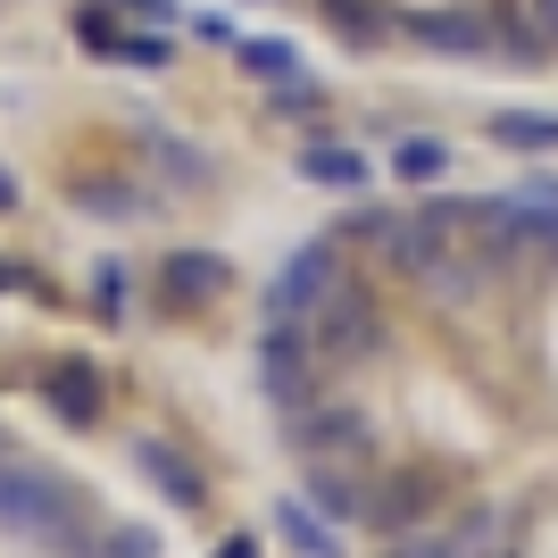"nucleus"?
I'll list each match as a JSON object with an SVG mask.
<instances>
[{
	"label": "nucleus",
	"mask_w": 558,
	"mask_h": 558,
	"mask_svg": "<svg viewBox=\"0 0 558 558\" xmlns=\"http://www.w3.org/2000/svg\"><path fill=\"white\" fill-rule=\"evenodd\" d=\"M0 525L25 542H43L59 558H84V517H75V492L59 475H34V466H0Z\"/></svg>",
	"instance_id": "f257e3e1"
},
{
	"label": "nucleus",
	"mask_w": 558,
	"mask_h": 558,
	"mask_svg": "<svg viewBox=\"0 0 558 558\" xmlns=\"http://www.w3.org/2000/svg\"><path fill=\"white\" fill-rule=\"evenodd\" d=\"M308 350L326 359V367H359V359H375L384 350V308L359 292V283H333L326 301L308 308Z\"/></svg>",
	"instance_id": "f03ea898"
},
{
	"label": "nucleus",
	"mask_w": 558,
	"mask_h": 558,
	"mask_svg": "<svg viewBox=\"0 0 558 558\" xmlns=\"http://www.w3.org/2000/svg\"><path fill=\"white\" fill-rule=\"evenodd\" d=\"M258 375H267V400L301 417L308 400H317V375H326V359L308 350L301 326H267V333H258Z\"/></svg>",
	"instance_id": "7ed1b4c3"
},
{
	"label": "nucleus",
	"mask_w": 558,
	"mask_h": 558,
	"mask_svg": "<svg viewBox=\"0 0 558 558\" xmlns=\"http://www.w3.org/2000/svg\"><path fill=\"white\" fill-rule=\"evenodd\" d=\"M333 283H342V258H333V242H308V251L283 258V276L267 283V326H308V308L326 301Z\"/></svg>",
	"instance_id": "20e7f679"
},
{
	"label": "nucleus",
	"mask_w": 558,
	"mask_h": 558,
	"mask_svg": "<svg viewBox=\"0 0 558 558\" xmlns=\"http://www.w3.org/2000/svg\"><path fill=\"white\" fill-rule=\"evenodd\" d=\"M159 292H167L175 308H217V301L233 292V267H226L217 251H192V242H175V251L159 258Z\"/></svg>",
	"instance_id": "39448f33"
},
{
	"label": "nucleus",
	"mask_w": 558,
	"mask_h": 558,
	"mask_svg": "<svg viewBox=\"0 0 558 558\" xmlns=\"http://www.w3.org/2000/svg\"><path fill=\"white\" fill-rule=\"evenodd\" d=\"M434 475L425 466H400V475H384V484L367 492V525H384V534H417L425 525V509H434Z\"/></svg>",
	"instance_id": "423d86ee"
},
{
	"label": "nucleus",
	"mask_w": 558,
	"mask_h": 558,
	"mask_svg": "<svg viewBox=\"0 0 558 558\" xmlns=\"http://www.w3.org/2000/svg\"><path fill=\"white\" fill-rule=\"evenodd\" d=\"M134 466H142V484L159 492L175 517H184V509H209V475H201L184 450H167V442H134Z\"/></svg>",
	"instance_id": "0eeeda50"
},
{
	"label": "nucleus",
	"mask_w": 558,
	"mask_h": 558,
	"mask_svg": "<svg viewBox=\"0 0 558 558\" xmlns=\"http://www.w3.org/2000/svg\"><path fill=\"white\" fill-rule=\"evenodd\" d=\"M400 34H417V50H434V59H475V50H492V25L466 17V9H417V17H400Z\"/></svg>",
	"instance_id": "6e6552de"
},
{
	"label": "nucleus",
	"mask_w": 558,
	"mask_h": 558,
	"mask_svg": "<svg viewBox=\"0 0 558 558\" xmlns=\"http://www.w3.org/2000/svg\"><path fill=\"white\" fill-rule=\"evenodd\" d=\"M301 450H308V459H359V450H367V417H359V409L308 400V409H301Z\"/></svg>",
	"instance_id": "1a4fd4ad"
},
{
	"label": "nucleus",
	"mask_w": 558,
	"mask_h": 558,
	"mask_svg": "<svg viewBox=\"0 0 558 558\" xmlns=\"http://www.w3.org/2000/svg\"><path fill=\"white\" fill-rule=\"evenodd\" d=\"M43 409L68 425H100V375L84 367V359H68V367L43 375Z\"/></svg>",
	"instance_id": "9d476101"
},
{
	"label": "nucleus",
	"mask_w": 558,
	"mask_h": 558,
	"mask_svg": "<svg viewBox=\"0 0 558 558\" xmlns=\"http://www.w3.org/2000/svg\"><path fill=\"white\" fill-rule=\"evenodd\" d=\"M301 175H308V184H326V192H359L375 167H367V150H350V142H308Z\"/></svg>",
	"instance_id": "9b49d317"
},
{
	"label": "nucleus",
	"mask_w": 558,
	"mask_h": 558,
	"mask_svg": "<svg viewBox=\"0 0 558 558\" xmlns=\"http://www.w3.org/2000/svg\"><path fill=\"white\" fill-rule=\"evenodd\" d=\"M276 534L292 542L301 558H342V534H333V525L308 509V500H283V509H276Z\"/></svg>",
	"instance_id": "f8f14e48"
},
{
	"label": "nucleus",
	"mask_w": 558,
	"mask_h": 558,
	"mask_svg": "<svg viewBox=\"0 0 558 558\" xmlns=\"http://www.w3.org/2000/svg\"><path fill=\"white\" fill-rule=\"evenodd\" d=\"M233 59H242L258 84H292V75H301V50L283 43V34H233Z\"/></svg>",
	"instance_id": "ddd939ff"
},
{
	"label": "nucleus",
	"mask_w": 558,
	"mask_h": 558,
	"mask_svg": "<svg viewBox=\"0 0 558 558\" xmlns=\"http://www.w3.org/2000/svg\"><path fill=\"white\" fill-rule=\"evenodd\" d=\"M308 509L333 517V525H350V517H367V492L350 484V475H333V459L308 466Z\"/></svg>",
	"instance_id": "4468645a"
},
{
	"label": "nucleus",
	"mask_w": 558,
	"mask_h": 558,
	"mask_svg": "<svg viewBox=\"0 0 558 558\" xmlns=\"http://www.w3.org/2000/svg\"><path fill=\"white\" fill-rule=\"evenodd\" d=\"M392 175H400V184H442V175H450V142L400 134V142H392Z\"/></svg>",
	"instance_id": "2eb2a0df"
},
{
	"label": "nucleus",
	"mask_w": 558,
	"mask_h": 558,
	"mask_svg": "<svg viewBox=\"0 0 558 558\" xmlns=\"http://www.w3.org/2000/svg\"><path fill=\"white\" fill-rule=\"evenodd\" d=\"M492 142H500V150H558V117L500 109V117H492Z\"/></svg>",
	"instance_id": "dca6fc26"
},
{
	"label": "nucleus",
	"mask_w": 558,
	"mask_h": 558,
	"mask_svg": "<svg viewBox=\"0 0 558 558\" xmlns=\"http://www.w3.org/2000/svg\"><path fill=\"white\" fill-rule=\"evenodd\" d=\"M117 68H142V75H159V68H175V43H167L159 25H150V34H117Z\"/></svg>",
	"instance_id": "f3484780"
},
{
	"label": "nucleus",
	"mask_w": 558,
	"mask_h": 558,
	"mask_svg": "<svg viewBox=\"0 0 558 558\" xmlns=\"http://www.w3.org/2000/svg\"><path fill=\"white\" fill-rule=\"evenodd\" d=\"M142 142H150V159H159V167H175L184 184H192V175H201V167H209V159H201V150H192V142H167L159 125H150V134H142Z\"/></svg>",
	"instance_id": "a211bd4d"
},
{
	"label": "nucleus",
	"mask_w": 558,
	"mask_h": 558,
	"mask_svg": "<svg viewBox=\"0 0 558 558\" xmlns=\"http://www.w3.org/2000/svg\"><path fill=\"white\" fill-rule=\"evenodd\" d=\"M75 209H84V217H142V192H100V184H84V192H75Z\"/></svg>",
	"instance_id": "6ab92c4d"
},
{
	"label": "nucleus",
	"mask_w": 558,
	"mask_h": 558,
	"mask_svg": "<svg viewBox=\"0 0 558 558\" xmlns=\"http://www.w3.org/2000/svg\"><path fill=\"white\" fill-rule=\"evenodd\" d=\"M75 34H84V50H93V59H117V25H109V9H75Z\"/></svg>",
	"instance_id": "aec40b11"
},
{
	"label": "nucleus",
	"mask_w": 558,
	"mask_h": 558,
	"mask_svg": "<svg viewBox=\"0 0 558 558\" xmlns=\"http://www.w3.org/2000/svg\"><path fill=\"white\" fill-rule=\"evenodd\" d=\"M93 558H159V534H150V525H117Z\"/></svg>",
	"instance_id": "412c9836"
},
{
	"label": "nucleus",
	"mask_w": 558,
	"mask_h": 558,
	"mask_svg": "<svg viewBox=\"0 0 558 558\" xmlns=\"http://www.w3.org/2000/svg\"><path fill=\"white\" fill-rule=\"evenodd\" d=\"M93 308H100V317H109V326H117V317H125V267H117V258H109V267H100V276H93Z\"/></svg>",
	"instance_id": "4be33fe9"
},
{
	"label": "nucleus",
	"mask_w": 558,
	"mask_h": 558,
	"mask_svg": "<svg viewBox=\"0 0 558 558\" xmlns=\"http://www.w3.org/2000/svg\"><path fill=\"white\" fill-rule=\"evenodd\" d=\"M384 558H459V542H442V534H392V550Z\"/></svg>",
	"instance_id": "5701e85b"
},
{
	"label": "nucleus",
	"mask_w": 558,
	"mask_h": 558,
	"mask_svg": "<svg viewBox=\"0 0 558 558\" xmlns=\"http://www.w3.org/2000/svg\"><path fill=\"white\" fill-rule=\"evenodd\" d=\"M534 17H542V43H558V0H534Z\"/></svg>",
	"instance_id": "b1692460"
},
{
	"label": "nucleus",
	"mask_w": 558,
	"mask_h": 558,
	"mask_svg": "<svg viewBox=\"0 0 558 558\" xmlns=\"http://www.w3.org/2000/svg\"><path fill=\"white\" fill-rule=\"evenodd\" d=\"M217 558H258V542H251V534H233V542H217Z\"/></svg>",
	"instance_id": "393cba45"
},
{
	"label": "nucleus",
	"mask_w": 558,
	"mask_h": 558,
	"mask_svg": "<svg viewBox=\"0 0 558 558\" xmlns=\"http://www.w3.org/2000/svg\"><path fill=\"white\" fill-rule=\"evenodd\" d=\"M9 209H17V184H9V175H0V217H9Z\"/></svg>",
	"instance_id": "a878e982"
}]
</instances>
